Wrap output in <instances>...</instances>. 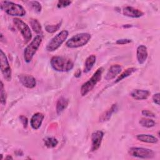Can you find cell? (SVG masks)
Returning <instances> with one entry per match:
<instances>
[{"label": "cell", "mask_w": 160, "mask_h": 160, "mask_svg": "<svg viewBox=\"0 0 160 160\" xmlns=\"http://www.w3.org/2000/svg\"><path fill=\"white\" fill-rule=\"evenodd\" d=\"M50 62L52 69L58 72H68L72 70L74 67L72 61L63 56H53Z\"/></svg>", "instance_id": "cell-1"}, {"label": "cell", "mask_w": 160, "mask_h": 160, "mask_svg": "<svg viewBox=\"0 0 160 160\" xmlns=\"http://www.w3.org/2000/svg\"><path fill=\"white\" fill-rule=\"evenodd\" d=\"M104 71V68L101 67L98 68L96 71L93 74L92 77L84 82L81 87V94L82 96H86L89 92L97 84V83L101 80V76Z\"/></svg>", "instance_id": "cell-2"}, {"label": "cell", "mask_w": 160, "mask_h": 160, "mask_svg": "<svg viewBox=\"0 0 160 160\" xmlns=\"http://www.w3.org/2000/svg\"><path fill=\"white\" fill-rule=\"evenodd\" d=\"M1 8L12 16H23L26 14V11L21 5L11 1H2Z\"/></svg>", "instance_id": "cell-3"}, {"label": "cell", "mask_w": 160, "mask_h": 160, "mask_svg": "<svg viewBox=\"0 0 160 160\" xmlns=\"http://www.w3.org/2000/svg\"><path fill=\"white\" fill-rule=\"evenodd\" d=\"M91 36L88 32H81L76 34V35L69 39L66 45L69 48H77L82 47L86 45L91 39Z\"/></svg>", "instance_id": "cell-4"}, {"label": "cell", "mask_w": 160, "mask_h": 160, "mask_svg": "<svg viewBox=\"0 0 160 160\" xmlns=\"http://www.w3.org/2000/svg\"><path fill=\"white\" fill-rule=\"evenodd\" d=\"M42 42V37L41 35L36 36L29 45L26 46L24 51V61L29 63L30 62L36 51L39 49Z\"/></svg>", "instance_id": "cell-5"}, {"label": "cell", "mask_w": 160, "mask_h": 160, "mask_svg": "<svg viewBox=\"0 0 160 160\" xmlns=\"http://www.w3.org/2000/svg\"><path fill=\"white\" fill-rule=\"evenodd\" d=\"M68 35L69 32L67 30H62L58 33L48 43L46 50L49 52H52L57 50L66 40Z\"/></svg>", "instance_id": "cell-6"}, {"label": "cell", "mask_w": 160, "mask_h": 160, "mask_svg": "<svg viewBox=\"0 0 160 160\" xmlns=\"http://www.w3.org/2000/svg\"><path fill=\"white\" fill-rule=\"evenodd\" d=\"M13 23L21 32L24 42L27 43L28 41H29L32 37V33L29 26L18 18H15L13 19Z\"/></svg>", "instance_id": "cell-7"}, {"label": "cell", "mask_w": 160, "mask_h": 160, "mask_svg": "<svg viewBox=\"0 0 160 160\" xmlns=\"http://www.w3.org/2000/svg\"><path fill=\"white\" fill-rule=\"evenodd\" d=\"M128 153L131 156L141 159H151L155 156V153L152 150L139 147L131 148L128 151Z\"/></svg>", "instance_id": "cell-8"}, {"label": "cell", "mask_w": 160, "mask_h": 160, "mask_svg": "<svg viewBox=\"0 0 160 160\" xmlns=\"http://www.w3.org/2000/svg\"><path fill=\"white\" fill-rule=\"evenodd\" d=\"M0 63H1V71L3 75L5 80L7 81H10L12 78V71L10 65L9 64L8 58L5 53L2 49L0 51Z\"/></svg>", "instance_id": "cell-9"}, {"label": "cell", "mask_w": 160, "mask_h": 160, "mask_svg": "<svg viewBox=\"0 0 160 160\" xmlns=\"http://www.w3.org/2000/svg\"><path fill=\"white\" fill-rule=\"evenodd\" d=\"M103 136H104V133L101 131H97L92 134L91 150L92 151H96L99 148L102 141Z\"/></svg>", "instance_id": "cell-10"}, {"label": "cell", "mask_w": 160, "mask_h": 160, "mask_svg": "<svg viewBox=\"0 0 160 160\" xmlns=\"http://www.w3.org/2000/svg\"><path fill=\"white\" fill-rule=\"evenodd\" d=\"M21 83L26 88L32 89L36 86V79L29 74H20L18 76Z\"/></svg>", "instance_id": "cell-11"}, {"label": "cell", "mask_w": 160, "mask_h": 160, "mask_svg": "<svg viewBox=\"0 0 160 160\" xmlns=\"http://www.w3.org/2000/svg\"><path fill=\"white\" fill-rule=\"evenodd\" d=\"M122 13L124 16L132 18H138L144 15L142 11L132 6H126L124 8Z\"/></svg>", "instance_id": "cell-12"}, {"label": "cell", "mask_w": 160, "mask_h": 160, "mask_svg": "<svg viewBox=\"0 0 160 160\" xmlns=\"http://www.w3.org/2000/svg\"><path fill=\"white\" fill-rule=\"evenodd\" d=\"M148 53L147 51V48L144 45H140L137 48V52H136V56L138 62L140 64H144L147 58H148Z\"/></svg>", "instance_id": "cell-13"}, {"label": "cell", "mask_w": 160, "mask_h": 160, "mask_svg": "<svg viewBox=\"0 0 160 160\" xmlns=\"http://www.w3.org/2000/svg\"><path fill=\"white\" fill-rule=\"evenodd\" d=\"M44 118V115L41 112H36L35 113L31 118L30 120L31 126L32 129L36 130L38 129L43 121Z\"/></svg>", "instance_id": "cell-14"}, {"label": "cell", "mask_w": 160, "mask_h": 160, "mask_svg": "<svg viewBox=\"0 0 160 160\" xmlns=\"http://www.w3.org/2000/svg\"><path fill=\"white\" fill-rule=\"evenodd\" d=\"M150 94L148 90L134 89L130 92V96L136 100H144L149 98Z\"/></svg>", "instance_id": "cell-15"}, {"label": "cell", "mask_w": 160, "mask_h": 160, "mask_svg": "<svg viewBox=\"0 0 160 160\" xmlns=\"http://www.w3.org/2000/svg\"><path fill=\"white\" fill-rule=\"evenodd\" d=\"M121 70H122V67L119 64L112 65L108 69L106 74L105 79L109 81L115 78L121 72Z\"/></svg>", "instance_id": "cell-16"}, {"label": "cell", "mask_w": 160, "mask_h": 160, "mask_svg": "<svg viewBox=\"0 0 160 160\" xmlns=\"http://www.w3.org/2000/svg\"><path fill=\"white\" fill-rule=\"evenodd\" d=\"M136 138L142 142H147V143H156L158 141V139L153 135L151 134H138L136 136Z\"/></svg>", "instance_id": "cell-17"}, {"label": "cell", "mask_w": 160, "mask_h": 160, "mask_svg": "<svg viewBox=\"0 0 160 160\" xmlns=\"http://www.w3.org/2000/svg\"><path fill=\"white\" fill-rule=\"evenodd\" d=\"M96 56L94 54H91L86 58L84 62V72L85 73H87L91 70L94 64L96 62Z\"/></svg>", "instance_id": "cell-18"}, {"label": "cell", "mask_w": 160, "mask_h": 160, "mask_svg": "<svg viewBox=\"0 0 160 160\" xmlns=\"http://www.w3.org/2000/svg\"><path fill=\"white\" fill-rule=\"evenodd\" d=\"M117 109V105L116 104H114L111 106V107L108 109L106 111H105L99 118V121L100 122H104L106 121H108L112 114L116 111V110Z\"/></svg>", "instance_id": "cell-19"}, {"label": "cell", "mask_w": 160, "mask_h": 160, "mask_svg": "<svg viewBox=\"0 0 160 160\" xmlns=\"http://www.w3.org/2000/svg\"><path fill=\"white\" fill-rule=\"evenodd\" d=\"M69 103V101L68 99L61 97L58 100V102L56 103V112L59 114L61 112H62L68 106Z\"/></svg>", "instance_id": "cell-20"}, {"label": "cell", "mask_w": 160, "mask_h": 160, "mask_svg": "<svg viewBox=\"0 0 160 160\" xmlns=\"http://www.w3.org/2000/svg\"><path fill=\"white\" fill-rule=\"evenodd\" d=\"M136 68H128L127 69H126L124 71H123L116 79V81H114L115 83H117L121 81H122V79L126 78L127 77L131 76L132 73H134L136 71Z\"/></svg>", "instance_id": "cell-21"}, {"label": "cell", "mask_w": 160, "mask_h": 160, "mask_svg": "<svg viewBox=\"0 0 160 160\" xmlns=\"http://www.w3.org/2000/svg\"><path fill=\"white\" fill-rule=\"evenodd\" d=\"M44 145L47 148H55L58 145V141L54 138L48 137L44 139Z\"/></svg>", "instance_id": "cell-22"}, {"label": "cell", "mask_w": 160, "mask_h": 160, "mask_svg": "<svg viewBox=\"0 0 160 160\" xmlns=\"http://www.w3.org/2000/svg\"><path fill=\"white\" fill-rule=\"evenodd\" d=\"M139 122L142 126L147 128H152L156 124V122L152 119H151L149 118H141Z\"/></svg>", "instance_id": "cell-23"}, {"label": "cell", "mask_w": 160, "mask_h": 160, "mask_svg": "<svg viewBox=\"0 0 160 160\" xmlns=\"http://www.w3.org/2000/svg\"><path fill=\"white\" fill-rule=\"evenodd\" d=\"M30 24L34 32L39 34L41 32V26L40 22L36 19H32L30 21Z\"/></svg>", "instance_id": "cell-24"}, {"label": "cell", "mask_w": 160, "mask_h": 160, "mask_svg": "<svg viewBox=\"0 0 160 160\" xmlns=\"http://www.w3.org/2000/svg\"><path fill=\"white\" fill-rule=\"evenodd\" d=\"M0 97H1V103L2 105H5L6 103V92L4 88V85L2 81H1V88H0Z\"/></svg>", "instance_id": "cell-25"}, {"label": "cell", "mask_w": 160, "mask_h": 160, "mask_svg": "<svg viewBox=\"0 0 160 160\" xmlns=\"http://www.w3.org/2000/svg\"><path fill=\"white\" fill-rule=\"evenodd\" d=\"M61 26V23L59 22L55 25H46L45 26V29L47 32L49 33H53L58 31Z\"/></svg>", "instance_id": "cell-26"}, {"label": "cell", "mask_w": 160, "mask_h": 160, "mask_svg": "<svg viewBox=\"0 0 160 160\" xmlns=\"http://www.w3.org/2000/svg\"><path fill=\"white\" fill-rule=\"evenodd\" d=\"M29 3L31 4V6H32V8H33V9L37 12H40L41 11V9H42V7H41V4L38 2V1H30Z\"/></svg>", "instance_id": "cell-27"}, {"label": "cell", "mask_w": 160, "mask_h": 160, "mask_svg": "<svg viewBox=\"0 0 160 160\" xmlns=\"http://www.w3.org/2000/svg\"><path fill=\"white\" fill-rule=\"evenodd\" d=\"M72 2L70 1H59L57 4V7L58 8H62L68 6L71 4Z\"/></svg>", "instance_id": "cell-28"}, {"label": "cell", "mask_w": 160, "mask_h": 160, "mask_svg": "<svg viewBox=\"0 0 160 160\" xmlns=\"http://www.w3.org/2000/svg\"><path fill=\"white\" fill-rule=\"evenodd\" d=\"M19 119H20V121L21 122V123L23 125V127L24 128H27L28 126V119L26 116H23V115H21L19 116Z\"/></svg>", "instance_id": "cell-29"}, {"label": "cell", "mask_w": 160, "mask_h": 160, "mask_svg": "<svg viewBox=\"0 0 160 160\" xmlns=\"http://www.w3.org/2000/svg\"><path fill=\"white\" fill-rule=\"evenodd\" d=\"M132 42L131 39H120L117 40L116 44H126Z\"/></svg>", "instance_id": "cell-30"}, {"label": "cell", "mask_w": 160, "mask_h": 160, "mask_svg": "<svg viewBox=\"0 0 160 160\" xmlns=\"http://www.w3.org/2000/svg\"><path fill=\"white\" fill-rule=\"evenodd\" d=\"M142 114L145 116L149 117V118H154L155 117V114L153 112H152L151 111H150L149 110H146V109L142 110Z\"/></svg>", "instance_id": "cell-31"}, {"label": "cell", "mask_w": 160, "mask_h": 160, "mask_svg": "<svg viewBox=\"0 0 160 160\" xmlns=\"http://www.w3.org/2000/svg\"><path fill=\"white\" fill-rule=\"evenodd\" d=\"M152 100H153V102L157 104V105H159V93L158 92V93H156L153 95L152 96Z\"/></svg>", "instance_id": "cell-32"}, {"label": "cell", "mask_w": 160, "mask_h": 160, "mask_svg": "<svg viewBox=\"0 0 160 160\" xmlns=\"http://www.w3.org/2000/svg\"><path fill=\"white\" fill-rule=\"evenodd\" d=\"M74 76L76 78H79L81 76V71L79 69H78L77 71L74 73Z\"/></svg>", "instance_id": "cell-33"}, {"label": "cell", "mask_w": 160, "mask_h": 160, "mask_svg": "<svg viewBox=\"0 0 160 160\" xmlns=\"http://www.w3.org/2000/svg\"><path fill=\"white\" fill-rule=\"evenodd\" d=\"M5 159H12L13 158H12V156H9V155H8V156L5 158Z\"/></svg>", "instance_id": "cell-34"}, {"label": "cell", "mask_w": 160, "mask_h": 160, "mask_svg": "<svg viewBox=\"0 0 160 160\" xmlns=\"http://www.w3.org/2000/svg\"><path fill=\"white\" fill-rule=\"evenodd\" d=\"M131 25H129V24H126L125 26H123V28H129V27H131Z\"/></svg>", "instance_id": "cell-35"}]
</instances>
